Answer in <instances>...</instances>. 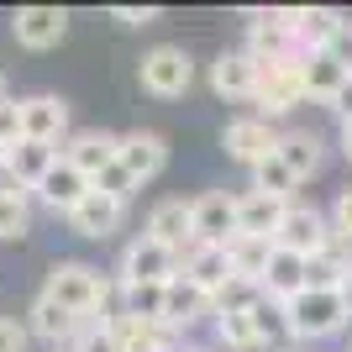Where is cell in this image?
<instances>
[{
    "label": "cell",
    "instance_id": "1",
    "mask_svg": "<svg viewBox=\"0 0 352 352\" xmlns=\"http://www.w3.org/2000/svg\"><path fill=\"white\" fill-rule=\"evenodd\" d=\"M43 294L53 300V305H63L69 316H105V300H111V279H105L100 268L89 263H53L47 268V284Z\"/></svg>",
    "mask_w": 352,
    "mask_h": 352
},
{
    "label": "cell",
    "instance_id": "2",
    "mask_svg": "<svg viewBox=\"0 0 352 352\" xmlns=\"http://www.w3.org/2000/svg\"><path fill=\"white\" fill-rule=\"evenodd\" d=\"M284 321H289V337L326 342L352 321V310L342 300V289H300L294 300H284Z\"/></svg>",
    "mask_w": 352,
    "mask_h": 352
},
{
    "label": "cell",
    "instance_id": "3",
    "mask_svg": "<svg viewBox=\"0 0 352 352\" xmlns=\"http://www.w3.org/2000/svg\"><path fill=\"white\" fill-rule=\"evenodd\" d=\"M179 263H184L179 248H168V242L142 232L121 252V284H168V279H179Z\"/></svg>",
    "mask_w": 352,
    "mask_h": 352
},
{
    "label": "cell",
    "instance_id": "4",
    "mask_svg": "<svg viewBox=\"0 0 352 352\" xmlns=\"http://www.w3.org/2000/svg\"><path fill=\"white\" fill-rule=\"evenodd\" d=\"M252 100L263 105V121L268 116H284L305 100V85H300V58H284V63H258V85H252Z\"/></svg>",
    "mask_w": 352,
    "mask_h": 352
},
{
    "label": "cell",
    "instance_id": "5",
    "mask_svg": "<svg viewBox=\"0 0 352 352\" xmlns=\"http://www.w3.org/2000/svg\"><path fill=\"white\" fill-rule=\"evenodd\" d=\"M142 89L147 95H163V100H174V95H184L190 89V79H195V63H190V53L184 47H174V43H163V47H153L142 58Z\"/></svg>",
    "mask_w": 352,
    "mask_h": 352
},
{
    "label": "cell",
    "instance_id": "6",
    "mask_svg": "<svg viewBox=\"0 0 352 352\" xmlns=\"http://www.w3.org/2000/svg\"><path fill=\"white\" fill-rule=\"evenodd\" d=\"M326 236H331V221L321 216L316 206H284V221L279 232H274V248H289L300 258H316L326 248Z\"/></svg>",
    "mask_w": 352,
    "mask_h": 352
},
{
    "label": "cell",
    "instance_id": "7",
    "mask_svg": "<svg viewBox=\"0 0 352 352\" xmlns=\"http://www.w3.org/2000/svg\"><path fill=\"white\" fill-rule=\"evenodd\" d=\"M221 147H226V158H232V163L258 168L263 158H274V153H279V132H274L263 116H242V121H232V126H226Z\"/></svg>",
    "mask_w": 352,
    "mask_h": 352
},
{
    "label": "cell",
    "instance_id": "8",
    "mask_svg": "<svg viewBox=\"0 0 352 352\" xmlns=\"http://www.w3.org/2000/svg\"><path fill=\"white\" fill-rule=\"evenodd\" d=\"M11 32H16V43L32 47V53L58 47L63 37H69V11H63V6H27V11H16Z\"/></svg>",
    "mask_w": 352,
    "mask_h": 352
},
{
    "label": "cell",
    "instance_id": "9",
    "mask_svg": "<svg viewBox=\"0 0 352 352\" xmlns=\"http://www.w3.org/2000/svg\"><path fill=\"white\" fill-rule=\"evenodd\" d=\"M63 158V147H53V142H32V137H21V142H11L6 147V168L0 174L11 179V184H21V190H37V179L53 168V163Z\"/></svg>",
    "mask_w": 352,
    "mask_h": 352
},
{
    "label": "cell",
    "instance_id": "10",
    "mask_svg": "<svg viewBox=\"0 0 352 352\" xmlns=\"http://www.w3.org/2000/svg\"><path fill=\"white\" fill-rule=\"evenodd\" d=\"M105 331L121 342V352H179V331L174 326H158V321H137V316H111Z\"/></svg>",
    "mask_w": 352,
    "mask_h": 352
},
{
    "label": "cell",
    "instance_id": "11",
    "mask_svg": "<svg viewBox=\"0 0 352 352\" xmlns=\"http://www.w3.org/2000/svg\"><path fill=\"white\" fill-rule=\"evenodd\" d=\"M63 132H69V105L58 95H27L21 100V137L63 147Z\"/></svg>",
    "mask_w": 352,
    "mask_h": 352
},
{
    "label": "cell",
    "instance_id": "12",
    "mask_svg": "<svg viewBox=\"0 0 352 352\" xmlns=\"http://www.w3.org/2000/svg\"><path fill=\"white\" fill-rule=\"evenodd\" d=\"M232 232H236V195H226V190L200 195V200H195V242L221 248Z\"/></svg>",
    "mask_w": 352,
    "mask_h": 352
},
{
    "label": "cell",
    "instance_id": "13",
    "mask_svg": "<svg viewBox=\"0 0 352 352\" xmlns=\"http://www.w3.org/2000/svg\"><path fill=\"white\" fill-rule=\"evenodd\" d=\"M121 216H126V206L121 200H111V195H100V190H89L79 206L69 210V226L79 236H89V242H105V236L121 226Z\"/></svg>",
    "mask_w": 352,
    "mask_h": 352
},
{
    "label": "cell",
    "instance_id": "14",
    "mask_svg": "<svg viewBox=\"0 0 352 352\" xmlns=\"http://www.w3.org/2000/svg\"><path fill=\"white\" fill-rule=\"evenodd\" d=\"M32 195H37V200H43L47 210H63V216H69V210H74V206H79V200L89 195V179L79 174V168H74L69 158H58V163H53V168H47L43 179H37V190H32Z\"/></svg>",
    "mask_w": 352,
    "mask_h": 352
},
{
    "label": "cell",
    "instance_id": "15",
    "mask_svg": "<svg viewBox=\"0 0 352 352\" xmlns=\"http://www.w3.org/2000/svg\"><path fill=\"white\" fill-rule=\"evenodd\" d=\"M352 274V236H326V248L316 258H305V289H342V279Z\"/></svg>",
    "mask_w": 352,
    "mask_h": 352
},
{
    "label": "cell",
    "instance_id": "16",
    "mask_svg": "<svg viewBox=\"0 0 352 352\" xmlns=\"http://www.w3.org/2000/svg\"><path fill=\"white\" fill-rule=\"evenodd\" d=\"M206 316H216V305H210L206 289H195L184 274H179V279H168V289H163V326L184 331V326L206 321Z\"/></svg>",
    "mask_w": 352,
    "mask_h": 352
},
{
    "label": "cell",
    "instance_id": "17",
    "mask_svg": "<svg viewBox=\"0 0 352 352\" xmlns=\"http://www.w3.org/2000/svg\"><path fill=\"white\" fill-rule=\"evenodd\" d=\"M184 263H179V274L195 284V289H206L210 300H216V289L226 279H232V263H226V248H206V242H190V248L179 252Z\"/></svg>",
    "mask_w": 352,
    "mask_h": 352
},
{
    "label": "cell",
    "instance_id": "18",
    "mask_svg": "<svg viewBox=\"0 0 352 352\" xmlns=\"http://www.w3.org/2000/svg\"><path fill=\"white\" fill-rule=\"evenodd\" d=\"M116 147H121V137H116V132H100V126H89V132H74L69 142H63V158H69L85 179H95L105 163H116Z\"/></svg>",
    "mask_w": 352,
    "mask_h": 352
},
{
    "label": "cell",
    "instance_id": "19",
    "mask_svg": "<svg viewBox=\"0 0 352 352\" xmlns=\"http://www.w3.org/2000/svg\"><path fill=\"white\" fill-rule=\"evenodd\" d=\"M116 158H121V168H126L137 184H147V179L168 163V142H163L158 132H126L121 147H116Z\"/></svg>",
    "mask_w": 352,
    "mask_h": 352
},
{
    "label": "cell",
    "instance_id": "20",
    "mask_svg": "<svg viewBox=\"0 0 352 352\" xmlns=\"http://www.w3.org/2000/svg\"><path fill=\"white\" fill-rule=\"evenodd\" d=\"M147 236H158L168 248H190L195 242V200H158L147 216Z\"/></svg>",
    "mask_w": 352,
    "mask_h": 352
},
{
    "label": "cell",
    "instance_id": "21",
    "mask_svg": "<svg viewBox=\"0 0 352 352\" xmlns=\"http://www.w3.org/2000/svg\"><path fill=\"white\" fill-rule=\"evenodd\" d=\"M252 63H284V58H300L294 37L274 21V16H252L248 21V47H242Z\"/></svg>",
    "mask_w": 352,
    "mask_h": 352
},
{
    "label": "cell",
    "instance_id": "22",
    "mask_svg": "<svg viewBox=\"0 0 352 352\" xmlns=\"http://www.w3.org/2000/svg\"><path fill=\"white\" fill-rule=\"evenodd\" d=\"M352 74L342 69L331 53H305L300 58V85H305V100H321V105H331L342 95V85H347Z\"/></svg>",
    "mask_w": 352,
    "mask_h": 352
},
{
    "label": "cell",
    "instance_id": "23",
    "mask_svg": "<svg viewBox=\"0 0 352 352\" xmlns=\"http://www.w3.org/2000/svg\"><path fill=\"white\" fill-rule=\"evenodd\" d=\"M263 294L268 300H294V294L305 289V258H300V252H289V248H274L268 252V268H263Z\"/></svg>",
    "mask_w": 352,
    "mask_h": 352
},
{
    "label": "cell",
    "instance_id": "24",
    "mask_svg": "<svg viewBox=\"0 0 352 352\" xmlns=\"http://www.w3.org/2000/svg\"><path fill=\"white\" fill-rule=\"evenodd\" d=\"M252 85H258V63L248 53H221L210 63V89L226 100H252Z\"/></svg>",
    "mask_w": 352,
    "mask_h": 352
},
{
    "label": "cell",
    "instance_id": "25",
    "mask_svg": "<svg viewBox=\"0 0 352 352\" xmlns=\"http://www.w3.org/2000/svg\"><path fill=\"white\" fill-rule=\"evenodd\" d=\"M79 326H85V321H79V316H69L63 305H53L47 294H37V300H32V321H27V331H32V337H43L47 347H63V342L74 347Z\"/></svg>",
    "mask_w": 352,
    "mask_h": 352
},
{
    "label": "cell",
    "instance_id": "26",
    "mask_svg": "<svg viewBox=\"0 0 352 352\" xmlns=\"http://www.w3.org/2000/svg\"><path fill=\"white\" fill-rule=\"evenodd\" d=\"M226 263H232L236 279H263L268 268V252H274V236H248V232H232L226 242Z\"/></svg>",
    "mask_w": 352,
    "mask_h": 352
},
{
    "label": "cell",
    "instance_id": "27",
    "mask_svg": "<svg viewBox=\"0 0 352 352\" xmlns=\"http://www.w3.org/2000/svg\"><path fill=\"white\" fill-rule=\"evenodd\" d=\"M279 221H284V200H268V195H258V190L236 195V232L274 236V232H279Z\"/></svg>",
    "mask_w": 352,
    "mask_h": 352
},
{
    "label": "cell",
    "instance_id": "28",
    "mask_svg": "<svg viewBox=\"0 0 352 352\" xmlns=\"http://www.w3.org/2000/svg\"><path fill=\"white\" fill-rule=\"evenodd\" d=\"M279 158L294 168V179H310L326 163V142L316 132H279Z\"/></svg>",
    "mask_w": 352,
    "mask_h": 352
},
{
    "label": "cell",
    "instance_id": "29",
    "mask_svg": "<svg viewBox=\"0 0 352 352\" xmlns=\"http://www.w3.org/2000/svg\"><path fill=\"white\" fill-rule=\"evenodd\" d=\"M337 27H342V16H337V11L305 6V16H300V32H294L300 58H305V53H326V47H331V37H337Z\"/></svg>",
    "mask_w": 352,
    "mask_h": 352
},
{
    "label": "cell",
    "instance_id": "30",
    "mask_svg": "<svg viewBox=\"0 0 352 352\" xmlns=\"http://www.w3.org/2000/svg\"><path fill=\"white\" fill-rule=\"evenodd\" d=\"M32 232V206H27V190L21 184H0V242H21Z\"/></svg>",
    "mask_w": 352,
    "mask_h": 352
},
{
    "label": "cell",
    "instance_id": "31",
    "mask_svg": "<svg viewBox=\"0 0 352 352\" xmlns=\"http://www.w3.org/2000/svg\"><path fill=\"white\" fill-rule=\"evenodd\" d=\"M252 190L268 195V200H284V206H294V190H300V179H294V168L274 153V158H263L258 168H252Z\"/></svg>",
    "mask_w": 352,
    "mask_h": 352
},
{
    "label": "cell",
    "instance_id": "32",
    "mask_svg": "<svg viewBox=\"0 0 352 352\" xmlns=\"http://www.w3.org/2000/svg\"><path fill=\"white\" fill-rule=\"evenodd\" d=\"M258 300H263V284H258V279H236V274H232V279L216 289L210 305H216V316H248Z\"/></svg>",
    "mask_w": 352,
    "mask_h": 352
},
{
    "label": "cell",
    "instance_id": "33",
    "mask_svg": "<svg viewBox=\"0 0 352 352\" xmlns=\"http://www.w3.org/2000/svg\"><path fill=\"white\" fill-rule=\"evenodd\" d=\"M163 289H168V284H121L126 316H137V321H158V326H163Z\"/></svg>",
    "mask_w": 352,
    "mask_h": 352
},
{
    "label": "cell",
    "instance_id": "34",
    "mask_svg": "<svg viewBox=\"0 0 352 352\" xmlns=\"http://www.w3.org/2000/svg\"><path fill=\"white\" fill-rule=\"evenodd\" d=\"M248 321H252V331H258V347H268V342H284V337H289L284 305H279V300H268V294L248 310Z\"/></svg>",
    "mask_w": 352,
    "mask_h": 352
},
{
    "label": "cell",
    "instance_id": "35",
    "mask_svg": "<svg viewBox=\"0 0 352 352\" xmlns=\"http://www.w3.org/2000/svg\"><path fill=\"white\" fill-rule=\"evenodd\" d=\"M216 337L226 352H258V331L248 316H216Z\"/></svg>",
    "mask_w": 352,
    "mask_h": 352
},
{
    "label": "cell",
    "instance_id": "36",
    "mask_svg": "<svg viewBox=\"0 0 352 352\" xmlns=\"http://www.w3.org/2000/svg\"><path fill=\"white\" fill-rule=\"evenodd\" d=\"M89 190H100V195H111V200H121V206H126V200H132V195L142 190V184H137V179L126 174V168H121V158H116V163H105L100 174L89 179Z\"/></svg>",
    "mask_w": 352,
    "mask_h": 352
},
{
    "label": "cell",
    "instance_id": "37",
    "mask_svg": "<svg viewBox=\"0 0 352 352\" xmlns=\"http://www.w3.org/2000/svg\"><path fill=\"white\" fill-rule=\"evenodd\" d=\"M69 352H121V342L105 331V321H89V326H79V337H74Z\"/></svg>",
    "mask_w": 352,
    "mask_h": 352
},
{
    "label": "cell",
    "instance_id": "38",
    "mask_svg": "<svg viewBox=\"0 0 352 352\" xmlns=\"http://www.w3.org/2000/svg\"><path fill=\"white\" fill-rule=\"evenodd\" d=\"M0 142H21V100H11V95H0Z\"/></svg>",
    "mask_w": 352,
    "mask_h": 352
},
{
    "label": "cell",
    "instance_id": "39",
    "mask_svg": "<svg viewBox=\"0 0 352 352\" xmlns=\"http://www.w3.org/2000/svg\"><path fill=\"white\" fill-rule=\"evenodd\" d=\"M326 221H331V232H337V236H352V184H347V190H337L331 216H326Z\"/></svg>",
    "mask_w": 352,
    "mask_h": 352
},
{
    "label": "cell",
    "instance_id": "40",
    "mask_svg": "<svg viewBox=\"0 0 352 352\" xmlns=\"http://www.w3.org/2000/svg\"><path fill=\"white\" fill-rule=\"evenodd\" d=\"M326 53H331V58L352 74V21H342V27H337V37H331V47H326Z\"/></svg>",
    "mask_w": 352,
    "mask_h": 352
},
{
    "label": "cell",
    "instance_id": "41",
    "mask_svg": "<svg viewBox=\"0 0 352 352\" xmlns=\"http://www.w3.org/2000/svg\"><path fill=\"white\" fill-rule=\"evenodd\" d=\"M111 16L121 27H147V21H158V6H116Z\"/></svg>",
    "mask_w": 352,
    "mask_h": 352
},
{
    "label": "cell",
    "instance_id": "42",
    "mask_svg": "<svg viewBox=\"0 0 352 352\" xmlns=\"http://www.w3.org/2000/svg\"><path fill=\"white\" fill-rule=\"evenodd\" d=\"M27 326H16V321H6V316H0V352H27Z\"/></svg>",
    "mask_w": 352,
    "mask_h": 352
},
{
    "label": "cell",
    "instance_id": "43",
    "mask_svg": "<svg viewBox=\"0 0 352 352\" xmlns=\"http://www.w3.org/2000/svg\"><path fill=\"white\" fill-rule=\"evenodd\" d=\"M331 111H337V116H342V126H352V79H347V85H342V95H337V100H331Z\"/></svg>",
    "mask_w": 352,
    "mask_h": 352
},
{
    "label": "cell",
    "instance_id": "44",
    "mask_svg": "<svg viewBox=\"0 0 352 352\" xmlns=\"http://www.w3.org/2000/svg\"><path fill=\"white\" fill-rule=\"evenodd\" d=\"M342 153L352 158V126H342Z\"/></svg>",
    "mask_w": 352,
    "mask_h": 352
},
{
    "label": "cell",
    "instance_id": "45",
    "mask_svg": "<svg viewBox=\"0 0 352 352\" xmlns=\"http://www.w3.org/2000/svg\"><path fill=\"white\" fill-rule=\"evenodd\" d=\"M342 300H347V310H352V274L342 279Z\"/></svg>",
    "mask_w": 352,
    "mask_h": 352
},
{
    "label": "cell",
    "instance_id": "46",
    "mask_svg": "<svg viewBox=\"0 0 352 352\" xmlns=\"http://www.w3.org/2000/svg\"><path fill=\"white\" fill-rule=\"evenodd\" d=\"M179 352H210V347H179Z\"/></svg>",
    "mask_w": 352,
    "mask_h": 352
},
{
    "label": "cell",
    "instance_id": "47",
    "mask_svg": "<svg viewBox=\"0 0 352 352\" xmlns=\"http://www.w3.org/2000/svg\"><path fill=\"white\" fill-rule=\"evenodd\" d=\"M0 168H6V142H0Z\"/></svg>",
    "mask_w": 352,
    "mask_h": 352
},
{
    "label": "cell",
    "instance_id": "48",
    "mask_svg": "<svg viewBox=\"0 0 352 352\" xmlns=\"http://www.w3.org/2000/svg\"><path fill=\"white\" fill-rule=\"evenodd\" d=\"M0 95H6V79H0Z\"/></svg>",
    "mask_w": 352,
    "mask_h": 352
},
{
    "label": "cell",
    "instance_id": "49",
    "mask_svg": "<svg viewBox=\"0 0 352 352\" xmlns=\"http://www.w3.org/2000/svg\"><path fill=\"white\" fill-rule=\"evenodd\" d=\"M53 352H69V347H53Z\"/></svg>",
    "mask_w": 352,
    "mask_h": 352
}]
</instances>
